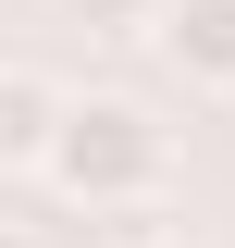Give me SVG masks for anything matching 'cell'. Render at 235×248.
<instances>
[{"mask_svg": "<svg viewBox=\"0 0 235 248\" xmlns=\"http://www.w3.org/2000/svg\"><path fill=\"white\" fill-rule=\"evenodd\" d=\"M37 174H50L74 211H148V199L174 186V124L148 112V99H124V87H62Z\"/></svg>", "mask_w": 235, "mask_h": 248, "instance_id": "obj_1", "label": "cell"}, {"mask_svg": "<svg viewBox=\"0 0 235 248\" xmlns=\"http://www.w3.org/2000/svg\"><path fill=\"white\" fill-rule=\"evenodd\" d=\"M148 50L174 62L198 99H235V0H161L148 13Z\"/></svg>", "mask_w": 235, "mask_h": 248, "instance_id": "obj_2", "label": "cell"}, {"mask_svg": "<svg viewBox=\"0 0 235 248\" xmlns=\"http://www.w3.org/2000/svg\"><path fill=\"white\" fill-rule=\"evenodd\" d=\"M50 112H62L50 75H37V62H0V161H37L50 149Z\"/></svg>", "mask_w": 235, "mask_h": 248, "instance_id": "obj_3", "label": "cell"}, {"mask_svg": "<svg viewBox=\"0 0 235 248\" xmlns=\"http://www.w3.org/2000/svg\"><path fill=\"white\" fill-rule=\"evenodd\" d=\"M62 13H74L87 37H148V13H161V0H62Z\"/></svg>", "mask_w": 235, "mask_h": 248, "instance_id": "obj_4", "label": "cell"}]
</instances>
